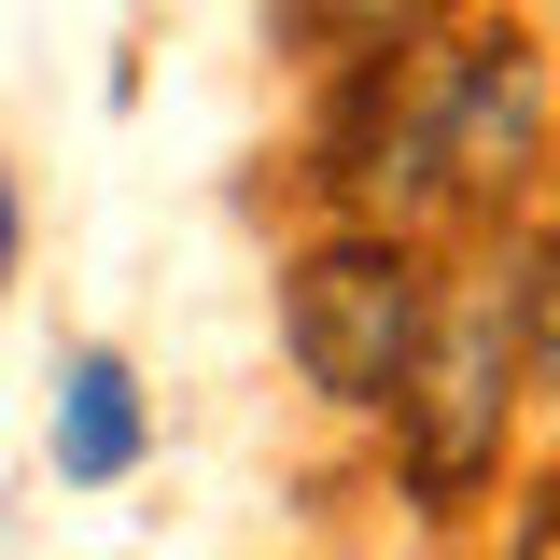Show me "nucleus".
I'll return each instance as SVG.
<instances>
[{
  "instance_id": "nucleus-3",
  "label": "nucleus",
  "mask_w": 560,
  "mask_h": 560,
  "mask_svg": "<svg viewBox=\"0 0 560 560\" xmlns=\"http://www.w3.org/2000/svg\"><path fill=\"white\" fill-rule=\"evenodd\" d=\"M43 463L70 490H127L154 463V393H140V364L113 337H70L57 350V393H43Z\"/></svg>"
},
{
  "instance_id": "nucleus-4",
  "label": "nucleus",
  "mask_w": 560,
  "mask_h": 560,
  "mask_svg": "<svg viewBox=\"0 0 560 560\" xmlns=\"http://www.w3.org/2000/svg\"><path fill=\"white\" fill-rule=\"evenodd\" d=\"M504 294H518V378L560 407V224L504 238Z\"/></svg>"
},
{
  "instance_id": "nucleus-6",
  "label": "nucleus",
  "mask_w": 560,
  "mask_h": 560,
  "mask_svg": "<svg viewBox=\"0 0 560 560\" xmlns=\"http://www.w3.org/2000/svg\"><path fill=\"white\" fill-rule=\"evenodd\" d=\"M504 560H560V477L518 490V518H504Z\"/></svg>"
},
{
  "instance_id": "nucleus-2",
  "label": "nucleus",
  "mask_w": 560,
  "mask_h": 560,
  "mask_svg": "<svg viewBox=\"0 0 560 560\" xmlns=\"http://www.w3.org/2000/svg\"><path fill=\"white\" fill-rule=\"evenodd\" d=\"M504 434H518V294L504 267L434 280V337H420L407 393H393V477L420 518H477L504 490Z\"/></svg>"
},
{
  "instance_id": "nucleus-1",
  "label": "nucleus",
  "mask_w": 560,
  "mask_h": 560,
  "mask_svg": "<svg viewBox=\"0 0 560 560\" xmlns=\"http://www.w3.org/2000/svg\"><path fill=\"white\" fill-rule=\"evenodd\" d=\"M420 337H434V267L393 224H308L280 253V364L308 378V407L393 420Z\"/></svg>"
},
{
  "instance_id": "nucleus-7",
  "label": "nucleus",
  "mask_w": 560,
  "mask_h": 560,
  "mask_svg": "<svg viewBox=\"0 0 560 560\" xmlns=\"http://www.w3.org/2000/svg\"><path fill=\"white\" fill-rule=\"evenodd\" d=\"M14 280H28V183L0 168V294H14Z\"/></svg>"
},
{
  "instance_id": "nucleus-5",
  "label": "nucleus",
  "mask_w": 560,
  "mask_h": 560,
  "mask_svg": "<svg viewBox=\"0 0 560 560\" xmlns=\"http://www.w3.org/2000/svg\"><path fill=\"white\" fill-rule=\"evenodd\" d=\"M308 43H350V57H393V43H434L463 0H280Z\"/></svg>"
}]
</instances>
